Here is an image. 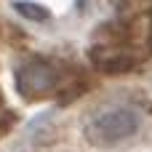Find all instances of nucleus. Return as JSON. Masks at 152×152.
<instances>
[{
    "instance_id": "nucleus-1",
    "label": "nucleus",
    "mask_w": 152,
    "mask_h": 152,
    "mask_svg": "<svg viewBox=\"0 0 152 152\" xmlns=\"http://www.w3.org/2000/svg\"><path fill=\"white\" fill-rule=\"evenodd\" d=\"M72 83H75L72 69L56 59H48V56H32L16 69V88L29 102L59 96Z\"/></svg>"
},
{
    "instance_id": "nucleus-2",
    "label": "nucleus",
    "mask_w": 152,
    "mask_h": 152,
    "mask_svg": "<svg viewBox=\"0 0 152 152\" xmlns=\"http://www.w3.org/2000/svg\"><path fill=\"white\" fill-rule=\"evenodd\" d=\"M142 51L126 24H107L91 45V61L104 72H126L142 64Z\"/></svg>"
},
{
    "instance_id": "nucleus-3",
    "label": "nucleus",
    "mask_w": 152,
    "mask_h": 152,
    "mask_svg": "<svg viewBox=\"0 0 152 152\" xmlns=\"http://www.w3.org/2000/svg\"><path fill=\"white\" fill-rule=\"evenodd\" d=\"M142 120H144L142 112L131 104L107 107L86 120L83 134L94 147H115V144L136 136V131L142 128Z\"/></svg>"
},
{
    "instance_id": "nucleus-4",
    "label": "nucleus",
    "mask_w": 152,
    "mask_h": 152,
    "mask_svg": "<svg viewBox=\"0 0 152 152\" xmlns=\"http://www.w3.org/2000/svg\"><path fill=\"white\" fill-rule=\"evenodd\" d=\"M16 11H19L21 16H27V19H35V21H40V19H48V16H51L45 8L32 5L29 0H19V3H16Z\"/></svg>"
},
{
    "instance_id": "nucleus-5",
    "label": "nucleus",
    "mask_w": 152,
    "mask_h": 152,
    "mask_svg": "<svg viewBox=\"0 0 152 152\" xmlns=\"http://www.w3.org/2000/svg\"><path fill=\"white\" fill-rule=\"evenodd\" d=\"M147 48L152 53V11H150V19H147Z\"/></svg>"
},
{
    "instance_id": "nucleus-6",
    "label": "nucleus",
    "mask_w": 152,
    "mask_h": 152,
    "mask_svg": "<svg viewBox=\"0 0 152 152\" xmlns=\"http://www.w3.org/2000/svg\"><path fill=\"white\" fill-rule=\"evenodd\" d=\"M115 3H118V5H123V8H126V5H136V3H142V0H115Z\"/></svg>"
}]
</instances>
